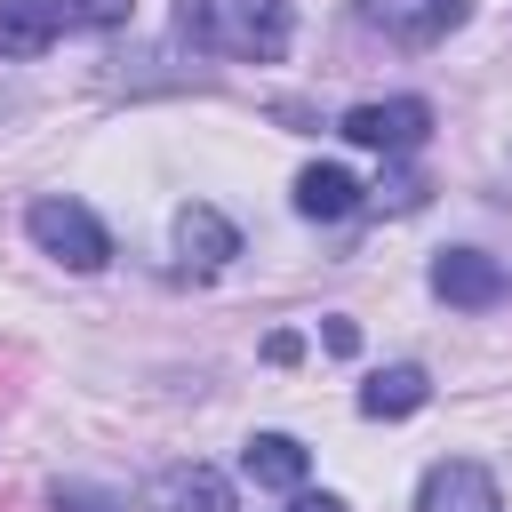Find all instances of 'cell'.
I'll return each mask as SVG.
<instances>
[{
    "mask_svg": "<svg viewBox=\"0 0 512 512\" xmlns=\"http://www.w3.org/2000/svg\"><path fill=\"white\" fill-rule=\"evenodd\" d=\"M184 40L208 48V56H232V64H280L288 56V0H184Z\"/></svg>",
    "mask_w": 512,
    "mask_h": 512,
    "instance_id": "6da1fadb",
    "label": "cell"
},
{
    "mask_svg": "<svg viewBox=\"0 0 512 512\" xmlns=\"http://www.w3.org/2000/svg\"><path fill=\"white\" fill-rule=\"evenodd\" d=\"M32 240L64 264V272H104V256H112V232L80 208V200H32Z\"/></svg>",
    "mask_w": 512,
    "mask_h": 512,
    "instance_id": "7a4b0ae2",
    "label": "cell"
},
{
    "mask_svg": "<svg viewBox=\"0 0 512 512\" xmlns=\"http://www.w3.org/2000/svg\"><path fill=\"white\" fill-rule=\"evenodd\" d=\"M336 136H352L368 152H416L432 136V104L424 96H376V104H352L336 120Z\"/></svg>",
    "mask_w": 512,
    "mask_h": 512,
    "instance_id": "3957f363",
    "label": "cell"
},
{
    "mask_svg": "<svg viewBox=\"0 0 512 512\" xmlns=\"http://www.w3.org/2000/svg\"><path fill=\"white\" fill-rule=\"evenodd\" d=\"M416 512H504V496H496V472H488V464L440 456V464L416 480Z\"/></svg>",
    "mask_w": 512,
    "mask_h": 512,
    "instance_id": "277c9868",
    "label": "cell"
},
{
    "mask_svg": "<svg viewBox=\"0 0 512 512\" xmlns=\"http://www.w3.org/2000/svg\"><path fill=\"white\" fill-rule=\"evenodd\" d=\"M504 264L496 256H480V248H440L432 256V296H448V304H464V312H488V304H504Z\"/></svg>",
    "mask_w": 512,
    "mask_h": 512,
    "instance_id": "5b68a950",
    "label": "cell"
},
{
    "mask_svg": "<svg viewBox=\"0 0 512 512\" xmlns=\"http://www.w3.org/2000/svg\"><path fill=\"white\" fill-rule=\"evenodd\" d=\"M360 16L400 48H432L464 24V0H360Z\"/></svg>",
    "mask_w": 512,
    "mask_h": 512,
    "instance_id": "8992f818",
    "label": "cell"
},
{
    "mask_svg": "<svg viewBox=\"0 0 512 512\" xmlns=\"http://www.w3.org/2000/svg\"><path fill=\"white\" fill-rule=\"evenodd\" d=\"M64 24H72L64 0H0V56L32 64V56H48L64 40Z\"/></svg>",
    "mask_w": 512,
    "mask_h": 512,
    "instance_id": "52a82bcc",
    "label": "cell"
},
{
    "mask_svg": "<svg viewBox=\"0 0 512 512\" xmlns=\"http://www.w3.org/2000/svg\"><path fill=\"white\" fill-rule=\"evenodd\" d=\"M144 512H232V480L208 464H168L144 488Z\"/></svg>",
    "mask_w": 512,
    "mask_h": 512,
    "instance_id": "ba28073f",
    "label": "cell"
},
{
    "mask_svg": "<svg viewBox=\"0 0 512 512\" xmlns=\"http://www.w3.org/2000/svg\"><path fill=\"white\" fill-rule=\"evenodd\" d=\"M360 208V176L352 168H336V160H312L304 176H296V216H312V224H336V216H352Z\"/></svg>",
    "mask_w": 512,
    "mask_h": 512,
    "instance_id": "9c48e42d",
    "label": "cell"
},
{
    "mask_svg": "<svg viewBox=\"0 0 512 512\" xmlns=\"http://www.w3.org/2000/svg\"><path fill=\"white\" fill-rule=\"evenodd\" d=\"M176 248H184L200 272H216V264L240 256V232H232V216H216L208 200H192V208H176Z\"/></svg>",
    "mask_w": 512,
    "mask_h": 512,
    "instance_id": "30bf717a",
    "label": "cell"
},
{
    "mask_svg": "<svg viewBox=\"0 0 512 512\" xmlns=\"http://www.w3.org/2000/svg\"><path fill=\"white\" fill-rule=\"evenodd\" d=\"M424 400H432V376H424V368H408V360H400V368H376V376L360 384V416H376V424L416 416Z\"/></svg>",
    "mask_w": 512,
    "mask_h": 512,
    "instance_id": "8fae6325",
    "label": "cell"
},
{
    "mask_svg": "<svg viewBox=\"0 0 512 512\" xmlns=\"http://www.w3.org/2000/svg\"><path fill=\"white\" fill-rule=\"evenodd\" d=\"M304 440H288V432H256L248 448H240V472L256 480V488H304Z\"/></svg>",
    "mask_w": 512,
    "mask_h": 512,
    "instance_id": "7c38bea8",
    "label": "cell"
},
{
    "mask_svg": "<svg viewBox=\"0 0 512 512\" xmlns=\"http://www.w3.org/2000/svg\"><path fill=\"white\" fill-rule=\"evenodd\" d=\"M72 8V24H96V32H112V24H128V8L136 0H64Z\"/></svg>",
    "mask_w": 512,
    "mask_h": 512,
    "instance_id": "4fadbf2b",
    "label": "cell"
},
{
    "mask_svg": "<svg viewBox=\"0 0 512 512\" xmlns=\"http://www.w3.org/2000/svg\"><path fill=\"white\" fill-rule=\"evenodd\" d=\"M56 512H128L120 496H96V488H56Z\"/></svg>",
    "mask_w": 512,
    "mask_h": 512,
    "instance_id": "5bb4252c",
    "label": "cell"
},
{
    "mask_svg": "<svg viewBox=\"0 0 512 512\" xmlns=\"http://www.w3.org/2000/svg\"><path fill=\"white\" fill-rule=\"evenodd\" d=\"M288 512H344V496H328V488H320V496H312V488H288Z\"/></svg>",
    "mask_w": 512,
    "mask_h": 512,
    "instance_id": "9a60e30c",
    "label": "cell"
},
{
    "mask_svg": "<svg viewBox=\"0 0 512 512\" xmlns=\"http://www.w3.org/2000/svg\"><path fill=\"white\" fill-rule=\"evenodd\" d=\"M320 336H328V352H360V328H352V320H328Z\"/></svg>",
    "mask_w": 512,
    "mask_h": 512,
    "instance_id": "2e32d148",
    "label": "cell"
}]
</instances>
